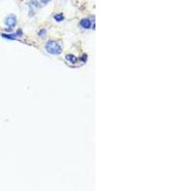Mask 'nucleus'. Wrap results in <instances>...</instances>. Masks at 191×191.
<instances>
[{"instance_id":"obj_1","label":"nucleus","mask_w":191,"mask_h":191,"mask_svg":"<svg viewBox=\"0 0 191 191\" xmlns=\"http://www.w3.org/2000/svg\"><path fill=\"white\" fill-rule=\"evenodd\" d=\"M45 48H46L47 52L52 54V55H59V54H61V51H62L61 46L59 45L56 41H54V40L48 41L45 45Z\"/></svg>"},{"instance_id":"obj_2","label":"nucleus","mask_w":191,"mask_h":191,"mask_svg":"<svg viewBox=\"0 0 191 191\" xmlns=\"http://www.w3.org/2000/svg\"><path fill=\"white\" fill-rule=\"evenodd\" d=\"M5 24L8 27H10V29L14 28V26L16 25V16H14V14H10V16H8L5 19Z\"/></svg>"},{"instance_id":"obj_3","label":"nucleus","mask_w":191,"mask_h":191,"mask_svg":"<svg viewBox=\"0 0 191 191\" xmlns=\"http://www.w3.org/2000/svg\"><path fill=\"white\" fill-rule=\"evenodd\" d=\"M91 25H92V22H91L90 19L84 18V19H82L81 21H80V26H81L82 28H84V29L91 28Z\"/></svg>"},{"instance_id":"obj_4","label":"nucleus","mask_w":191,"mask_h":191,"mask_svg":"<svg viewBox=\"0 0 191 191\" xmlns=\"http://www.w3.org/2000/svg\"><path fill=\"white\" fill-rule=\"evenodd\" d=\"M66 59L69 62H71V63H76V62L77 61V56H75L74 55H67L66 56Z\"/></svg>"},{"instance_id":"obj_5","label":"nucleus","mask_w":191,"mask_h":191,"mask_svg":"<svg viewBox=\"0 0 191 191\" xmlns=\"http://www.w3.org/2000/svg\"><path fill=\"white\" fill-rule=\"evenodd\" d=\"M2 37L5 38H9V39H16V38L18 37L17 34H11V35H6V34H2Z\"/></svg>"},{"instance_id":"obj_6","label":"nucleus","mask_w":191,"mask_h":191,"mask_svg":"<svg viewBox=\"0 0 191 191\" xmlns=\"http://www.w3.org/2000/svg\"><path fill=\"white\" fill-rule=\"evenodd\" d=\"M55 19H56L58 22H60V21H62V20L64 19V16H63V14H56V16H55Z\"/></svg>"},{"instance_id":"obj_7","label":"nucleus","mask_w":191,"mask_h":191,"mask_svg":"<svg viewBox=\"0 0 191 191\" xmlns=\"http://www.w3.org/2000/svg\"><path fill=\"white\" fill-rule=\"evenodd\" d=\"M45 33H46L45 30H41V31L38 33V35H39V37H44L43 34H45Z\"/></svg>"},{"instance_id":"obj_8","label":"nucleus","mask_w":191,"mask_h":191,"mask_svg":"<svg viewBox=\"0 0 191 191\" xmlns=\"http://www.w3.org/2000/svg\"><path fill=\"white\" fill-rule=\"evenodd\" d=\"M41 3H43V4H47V3H49L50 1H52V0H40Z\"/></svg>"}]
</instances>
